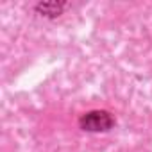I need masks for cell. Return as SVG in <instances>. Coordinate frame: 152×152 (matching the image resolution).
<instances>
[{
  "instance_id": "2",
  "label": "cell",
  "mask_w": 152,
  "mask_h": 152,
  "mask_svg": "<svg viewBox=\"0 0 152 152\" xmlns=\"http://www.w3.org/2000/svg\"><path fill=\"white\" fill-rule=\"evenodd\" d=\"M64 7H66L64 2H54V0H48V2L36 4V13H39L45 18H57L63 13Z\"/></svg>"
},
{
  "instance_id": "1",
  "label": "cell",
  "mask_w": 152,
  "mask_h": 152,
  "mask_svg": "<svg viewBox=\"0 0 152 152\" xmlns=\"http://www.w3.org/2000/svg\"><path fill=\"white\" fill-rule=\"evenodd\" d=\"M115 116L106 109H93L79 118V127L86 132H107L115 127Z\"/></svg>"
}]
</instances>
